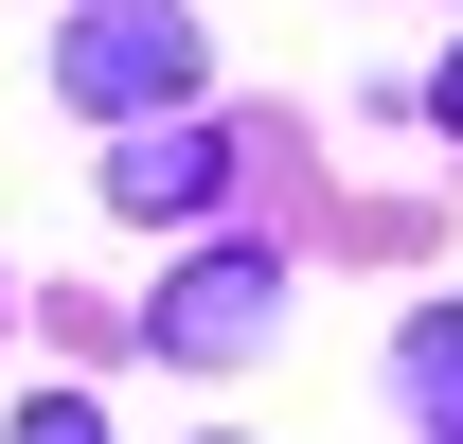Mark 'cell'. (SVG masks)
<instances>
[{
  "mask_svg": "<svg viewBox=\"0 0 463 444\" xmlns=\"http://www.w3.org/2000/svg\"><path fill=\"white\" fill-rule=\"evenodd\" d=\"M268 320H286V267H268V249H196V267L143 302V338H161L178 374H232V356H250Z\"/></svg>",
  "mask_w": 463,
  "mask_h": 444,
  "instance_id": "2",
  "label": "cell"
},
{
  "mask_svg": "<svg viewBox=\"0 0 463 444\" xmlns=\"http://www.w3.org/2000/svg\"><path fill=\"white\" fill-rule=\"evenodd\" d=\"M108 196H125V214H196V196H232V143H214V125H143V143L108 161Z\"/></svg>",
  "mask_w": 463,
  "mask_h": 444,
  "instance_id": "3",
  "label": "cell"
},
{
  "mask_svg": "<svg viewBox=\"0 0 463 444\" xmlns=\"http://www.w3.org/2000/svg\"><path fill=\"white\" fill-rule=\"evenodd\" d=\"M428 107H446V143H463V54H446V89H428Z\"/></svg>",
  "mask_w": 463,
  "mask_h": 444,
  "instance_id": "5",
  "label": "cell"
},
{
  "mask_svg": "<svg viewBox=\"0 0 463 444\" xmlns=\"http://www.w3.org/2000/svg\"><path fill=\"white\" fill-rule=\"evenodd\" d=\"M54 89L71 107H178V89H196V18H178V0H71V54H54Z\"/></svg>",
  "mask_w": 463,
  "mask_h": 444,
  "instance_id": "1",
  "label": "cell"
},
{
  "mask_svg": "<svg viewBox=\"0 0 463 444\" xmlns=\"http://www.w3.org/2000/svg\"><path fill=\"white\" fill-rule=\"evenodd\" d=\"M410 409L463 427V320H410Z\"/></svg>",
  "mask_w": 463,
  "mask_h": 444,
  "instance_id": "4",
  "label": "cell"
}]
</instances>
